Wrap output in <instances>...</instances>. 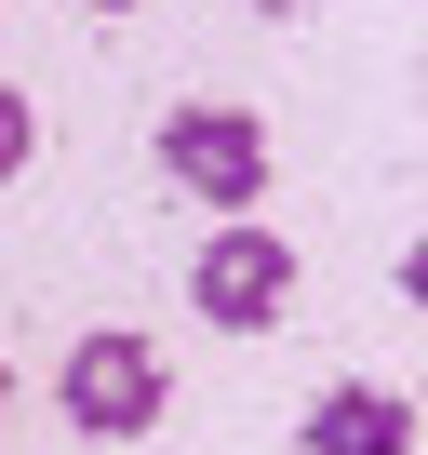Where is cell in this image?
<instances>
[{
    "instance_id": "cell-1",
    "label": "cell",
    "mask_w": 428,
    "mask_h": 455,
    "mask_svg": "<svg viewBox=\"0 0 428 455\" xmlns=\"http://www.w3.org/2000/svg\"><path fill=\"white\" fill-rule=\"evenodd\" d=\"M54 402H67V428H81V442H134V428H161L174 375H161V348H147V335H81V348H67V375H54Z\"/></svg>"
},
{
    "instance_id": "cell-2",
    "label": "cell",
    "mask_w": 428,
    "mask_h": 455,
    "mask_svg": "<svg viewBox=\"0 0 428 455\" xmlns=\"http://www.w3.org/2000/svg\"><path fill=\"white\" fill-rule=\"evenodd\" d=\"M187 308H201L214 335H268V322L295 308V242H268L255 214H228V228H214V255L187 268Z\"/></svg>"
},
{
    "instance_id": "cell-3",
    "label": "cell",
    "mask_w": 428,
    "mask_h": 455,
    "mask_svg": "<svg viewBox=\"0 0 428 455\" xmlns=\"http://www.w3.org/2000/svg\"><path fill=\"white\" fill-rule=\"evenodd\" d=\"M161 174H174L187 201H214V214H255V188H268V121H255V108H174V121H161Z\"/></svg>"
},
{
    "instance_id": "cell-4",
    "label": "cell",
    "mask_w": 428,
    "mask_h": 455,
    "mask_svg": "<svg viewBox=\"0 0 428 455\" xmlns=\"http://www.w3.org/2000/svg\"><path fill=\"white\" fill-rule=\"evenodd\" d=\"M308 455H415V415H401L388 388H361V375H348V388H321V402H308Z\"/></svg>"
},
{
    "instance_id": "cell-5",
    "label": "cell",
    "mask_w": 428,
    "mask_h": 455,
    "mask_svg": "<svg viewBox=\"0 0 428 455\" xmlns=\"http://www.w3.org/2000/svg\"><path fill=\"white\" fill-rule=\"evenodd\" d=\"M28 148H41V108H28L14 81H0V188H14V174H28Z\"/></svg>"
},
{
    "instance_id": "cell-6",
    "label": "cell",
    "mask_w": 428,
    "mask_h": 455,
    "mask_svg": "<svg viewBox=\"0 0 428 455\" xmlns=\"http://www.w3.org/2000/svg\"><path fill=\"white\" fill-rule=\"evenodd\" d=\"M81 14H134V0H81Z\"/></svg>"
},
{
    "instance_id": "cell-7",
    "label": "cell",
    "mask_w": 428,
    "mask_h": 455,
    "mask_svg": "<svg viewBox=\"0 0 428 455\" xmlns=\"http://www.w3.org/2000/svg\"><path fill=\"white\" fill-rule=\"evenodd\" d=\"M0 415H14V375H0Z\"/></svg>"
}]
</instances>
